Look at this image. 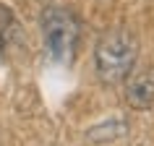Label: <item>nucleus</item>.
Instances as JSON below:
<instances>
[{"instance_id":"obj_3","label":"nucleus","mask_w":154,"mask_h":146,"mask_svg":"<svg viewBox=\"0 0 154 146\" xmlns=\"http://www.w3.org/2000/svg\"><path fill=\"white\" fill-rule=\"evenodd\" d=\"M125 102L133 110H149L154 105V78L149 73H131L125 78Z\"/></svg>"},{"instance_id":"obj_1","label":"nucleus","mask_w":154,"mask_h":146,"mask_svg":"<svg viewBox=\"0 0 154 146\" xmlns=\"http://www.w3.org/2000/svg\"><path fill=\"white\" fill-rule=\"evenodd\" d=\"M138 60V42L131 29H110L97 39L94 47V65L99 78L107 86L123 84Z\"/></svg>"},{"instance_id":"obj_2","label":"nucleus","mask_w":154,"mask_h":146,"mask_svg":"<svg viewBox=\"0 0 154 146\" xmlns=\"http://www.w3.org/2000/svg\"><path fill=\"white\" fill-rule=\"evenodd\" d=\"M79 37H81V24L71 8L50 5L42 13V42L50 60L68 65L76 57Z\"/></svg>"}]
</instances>
